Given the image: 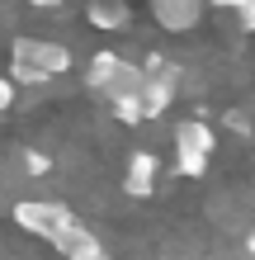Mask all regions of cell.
I'll list each match as a JSON object with an SVG mask.
<instances>
[{
  "mask_svg": "<svg viewBox=\"0 0 255 260\" xmlns=\"http://www.w3.org/2000/svg\"><path fill=\"white\" fill-rule=\"evenodd\" d=\"M71 67V52L62 43H48V38H14L10 48V76L19 85H43L52 76H62Z\"/></svg>",
  "mask_w": 255,
  "mask_h": 260,
  "instance_id": "obj_1",
  "label": "cell"
},
{
  "mask_svg": "<svg viewBox=\"0 0 255 260\" xmlns=\"http://www.w3.org/2000/svg\"><path fill=\"white\" fill-rule=\"evenodd\" d=\"M85 85L95 90L104 104L137 100L142 85H147V71L137 62H128V57H118V52H95V57H90V71H85Z\"/></svg>",
  "mask_w": 255,
  "mask_h": 260,
  "instance_id": "obj_2",
  "label": "cell"
},
{
  "mask_svg": "<svg viewBox=\"0 0 255 260\" xmlns=\"http://www.w3.org/2000/svg\"><path fill=\"white\" fill-rule=\"evenodd\" d=\"M14 222H19L24 232H33V237L57 246V241L76 227V213L66 204H57V199H19V204H14Z\"/></svg>",
  "mask_w": 255,
  "mask_h": 260,
  "instance_id": "obj_3",
  "label": "cell"
},
{
  "mask_svg": "<svg viewBox=\"0 0 255 260\" xmlns=\"http://www.w3.org/2000/svg\"><path fill=\"white\" fill-rule=\"evenodd\" d=\"M213 147L217 137L208 123H199V118H189V123H175V171L199 180L208 171V161H213Z\"/></svg>",
  "mask_w": 255,
  "mask_h": 260,
  "instance_id": "obj_4",
  "label": "cell"
},
{
  "mask_svg": "<svg viewBox=\"0 0 255 260\" xmlns=\"http://www.w3.org/2000/svg\"><path fill=\"white\" fill-rule=\"evenodd\" d=\"M57 251H62L66 260H104V241L90 232V227H81V222H76L62 241H57Z\"/></svg>",
  "mask_w": 255,
  "mask_h": 260,
  "instance_id": "obj_5",
  "label": "cell"
},
{
  "mask_svg": "<svg viewBox=\"0 0 255 260\" xmlns=\"http://www.w3.org/2000/svg\"><path fill=\"white\" fill-rule=\"evenodd\" d=\"M152 5H156V19L166 28H194L208 0H152Z\"/></svg>",
  "mask_w": 255,
  "mask_h": 260,
  "instance_id": "obj_6",
  "label": "cell"
},
{
  "mask_svg": "<svg viewBox=\"0 0 255 260\" xmlns=\"http://www.w3.org/2000/svg\"><path fill=\"white\" fill-rule=\"evenodd\" d=\"M123 189L137 194V199H147V194L156 189V156H152V151H132L128 175H123Z\"/></svg>",
  "mask_w": 255,
  "mask_h": 260,
  "instance_id": "obj_7",
  "label": "cell"
},
{
  "mask_svg": "<svg viewBox=\"0 0 255 260\" xmlns=\"http://www.w3.org/2000/svg\"><path fill=\"white\" fill-rule=\"evenodd\" d=\"M85 19L95 24V28H123L128 24V10H123V0H90Z\"/></svg>",
  "mask_w": 255,
  "mask_h": 260,
  "instance_id": "obj_8",
  "label": "cell"
},
{
  "mask_svg": "<svg viewBox=\"0 0 255 260\" xmlns=\"http://www.w3.org/2000/svg\"><path fill=\"white\" fill-rule=\"evenodd\" d=\"M19 166H24V175H48V171H52V161L43 156V151H33V147L19 151Z\"/></svg>",
  "mask_w": 255,
  "mask_h": 260,
  "instance_id": "obj_9",
  "label": "cell"
},
{
  "mask_svg": "<svg viewBox=\"0 0 255 260\" xmlns=\"http://www.w3.org/2000/svg\"><path fill=\"white\" fill-rule=\"evenodd\" d=\"M232 10H236V24L241 28H255V0H232Z\"/></svg>",
  "mask_w": 255,
  "mask_h": 260,
  "instance_id": "obj_10",
  "label": "cell"
},
{
  "mask_svg": "<svg viewBox=\"0 0 255 260\" xmlns=\"http://www.w3.org/2000/svg\"><path fill=\"white\" fill-rule=\"evenodd\" d=\"M14 85H19L14 76H0V109H10V104H14Z\"/></svg>",
  "mask_w": 255,
  "mask_h": 260,
  "instance_id": "obj_11",
  "label": "cell"
},
{
  "mask_svg": "<svg viewBox=\"0 0 255 260\" xmlns=\"http://www.w3.org/2000/svg\"><path fill=\"white\" fill-rule=\"evenodd\" d=\"M241 246H246V255H255V222H250L246 232H241Z\"/></svg>",
  "mask_w": 255,
  "mask_h": 260,
  "instance_id": "obj_12",
  "label": "cell"
},
{
  "mask_svg": "<svg viewBox=\"0 0 255 260\" xmlns=\"http://www.w3.org/2000/svg\"><path fill=\"white\" fill-rule=\"evenodd\" d=\"M208 5H213V10H232V0H208Z\"/></svg>",
  "mask_w": 255,
  "mask_h": 260,
  "instance_id": "obj_13",
  "label": "cell"
},
{
  "mask_svg": "<svg viewBox=\"0 0 255 260\" xmlns=\"http://www.w3.org/2000/svg\"><path fill=\"white\" fill-rule=\"evenodd\" d=\"M28 5H43V10H48V5H62V0H28Z\"/></svg>",
  "mask_w": 255,
  "mask_h": 260,
  "instance_id": "obj_14",
  "label": "cell"
}]
</instances>
